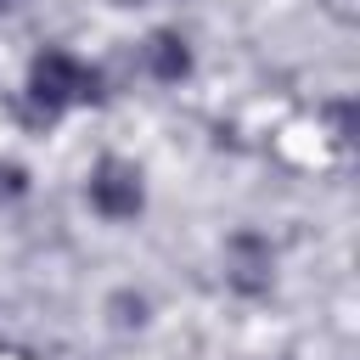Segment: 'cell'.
<instances>
[{
	"instance_id": "7a4b0ae2",
	"label": "cell",
	"mask_w": 360,
	"mask_h": 360,
	"mask_svg": "<svg viewBox=\"0 0 360 360\" xmlns=\"http://www.w3.org/2000/svg\"><path fill=\"white\" fill-rule=\"evenodd\" d=\"M90 202L107 214V219H129L141 208V174L118 158H107L96 174H90Z\"/></svg>"
},
{
	"instance_id": "3957f363",
	"label": "cell",
	"mask_w": 360,
	"mask_h": 360,
	"mask_svg": "<svg viewBox=\"0 0 360 360\" xmlns=\"http://www.w3.org/2000/svg\"><path fill=\"white\" fill-rule=\"evenodd\" d=\"M146 62H152V73H158V79H180V73L191 68V51H186V39H180V34H152Z\"/></svg>"
},
{
	"instance_id": "277c9868",
	"label": "cell",
	"mask_w": 360,
	"mask_h": 360,
	"mask_svg": "<svg viewBox=\"0 0 360 360\" xmlns=\"http://www.w3.org/2000/svg\"><path fill=\"white\" fill-rule=\"evenodd\" d=\"M0 6H6V0H0Z\"/></svg>"
},
{
	"instance_id": "6da1fadb",
	"label": "cell",
	"mask_w": 360,
	"mask_h": 360,
	"mask_svg": "<svg viewBox=\"0 0 360 360\" xmlns=\"http://www.w3.org/2000/svg\"><path fill=\"white\" fill-rule=\"evenodd\" d=\"M96 90H101V79L68 51H39L28 68V112L34 118H56L73 101H96Z\"/></svg>"
}]
</instances>
